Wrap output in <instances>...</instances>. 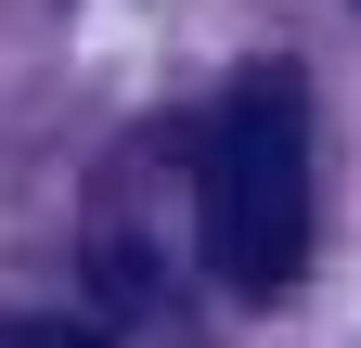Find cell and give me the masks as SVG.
Here are the masks:
<instances>
[{
    "mask_svg": "<svg viewBox=\"0 0 361 348\" xmlns=\"http://www.w3.org/2000/svg\"><path fill=\"white\" fill-rule=\"evenodd\" d=\"M194 220H207V271L271 310L310 271V91L297 65H245L207 116V168H194Z\"/></svg>",
    "mask_w": 361,
    "mask_h": 348,
    "instance_id": "obj_1",
    "label": "cell"
},
{
    "mask_svg": "<svg viewBox=\"0 0 361 348\" xmlns=\"http://www.w3.org/2000/svg\"><path fill=\"white\" fill-rule=\"evenodd\" d=\"M0 348H116V335H90V323H39V310H26V323H0Z\"/></svg>",
    "mask_w": 361,
    "mask_h": 348,
    "instance_id": "obj_2",
    "label": "cell"
}]
</instances>
